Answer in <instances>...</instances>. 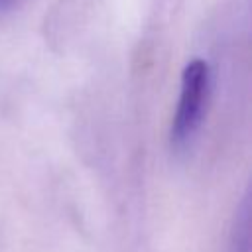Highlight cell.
I'll list each match as a JSON object with an SVG mask.
<instances>
[{"instance_id": "cell-1", "label": "cell", "mask_w": 252, "mask_h": 252, "mask_svg": "<svg viewBox=\"0 0 252 252\" xmlns=\"http://www.w3.org/2000/svg\"><path fill=\"white\" fill-rule=\"evenodd\" d=\"M211 94V69L205 59H191L183 67L179 98L171 120L169 140L175 150H185L197 138Z\"/></svg>"}, {"instance_id": "cell-2", "label": "cell", "mask_w": 252, "mask_h": 252, "mask_svg": "<svg viewBox=\"0 0 252 252\" xmlns=\"http://www.w3.org/2000/svg\"><path fill=\"white\" fill-rule=\"evenodd\" d=\"M228 252H250V201L248 195L236 209L234 222L230 228Z\"/></svg>"}, {"instance_id": "cell-3", "label": "cell", "mask_w": 252, "mask_h": 252, "mask_svg": "<svg viewBox=\"0 0 252 252\" xmlns=\"http://www.w3.org/2000/svg\"><path fill=\"white\" fill-rule=\"evenodd\" d=\"M8 2H10V0H0V8H2L4 4H8Z\"/></svg>"}]
</instances>
